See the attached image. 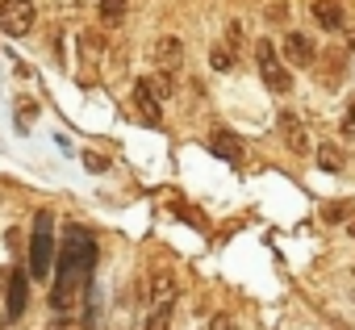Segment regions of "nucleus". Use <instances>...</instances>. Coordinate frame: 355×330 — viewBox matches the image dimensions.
Listing matches in <instances>:
<instances>
[{
	"instance_id": "nucleus-2",
	"label": "nucleus",
	"mask_w": 355,
	"mask_h": 330,
	"mask_svg": "<svg viewBox=\"0 0 355 330\" xmlns=\"http://www.w3.org/2000/svg\"><path fill=\"white\" fill-rule=\"evenodd\" d=\"M55 218L42 209L38 214V222H34V234H30V276H51V268H55Z\"/></svg>"
},
{
	"instance_id": "nucleus-20",
	"label": "nucleus",
	"mask_w": 355,
	"mask_h": 330,
	"mask_svg": "<svg viewBox=\"0 0 355 330\" xmlns=\"http://www.w3.org/2000/svg\"><path fill=\"white\" fill-rule=\"evenodd\" d=\"M46 330H71V322H67V318H59V322H51Z\"/></svg>"
},
{
	"instance_id": "nucleus-1",
	"label": "nucleus",
	"mask_w": 355,
	"mask_h": 330,
	"mask_svg": "<svg viewBox=\"0 0 355 330\" xmlns=\"http://www.w3.org/2000/svg\"><path fill=\"white\" fill-rule=\"evenodd\" d=\"M92 272H96V238L80 226H71L63 234L59 259H55V284H51V309L67 313L88 288H92Z\"/></svg>"
},
{
	"instance_id": "nucleus-9",
	"label": "nucleus",
	"mask_w": 355,
	"mask_h": 330,
	"mask_svg": "<svg viewBox=\"0 0 355 330\" xmlns=\"http://www.w3.org/2000/svg\"><path fill=\"white\" fill-rule=\"evenodd\" d=\"M284 55H288V63H293V67H313V59H318L313 42H309L305 34H297V30L284 38Z\"/></svg>"
},
{
	"instance_id": "nucleus-23",
	"label": "nucleus",
	"mask_w": 355,
	"mask_h": 330,
	"mask_svg": "<svg viewBox=\"0 0 355 330\" xmlns=\"http://www.w3.org/2000/svg\"><path fill=\"white\" fill-rule=\"evenodd\" d=\"M0 330H5V322H0Z\"/></svg>"
},
{
	"instance_id": "nucleus-11",
	"label": "nucleus",
	"mask_w": 355,
	"mask_h": 330,
	"mask_svg": "<svg viewBox=\"0 0 355 330\" xmlns=\"http://www.w3.org/2000/svg\"><path fill=\"white\" fill-rule=\"evenodd\" d=\"M280 130H284V142H288V150H293V155H309V134H305L301 117L284 113V117H280Z\"/></svg>"
},
{
	"instance_id": "nucleus-13",
	"label": "nucleus",
	"mask_w": 355,
	"mask_h": 330,
	"mask_svg": "<svg viewBox=\"0 0 355 330\" xmlns=\"http://www.w3.org/2000/svg\"><path fill=\"white\" fill-rule=\"evenodd\" d=\"M171 313H175V301H167V305H155V309L146 313L142 330H167V326H171Z\"/></svg>"
},
{
	"instance_id": "nucleus-15",
	"label": "nucleus",
	"mask_w": 355,
	"mask_h": 330,
	"mask_svg": "<svg viewBox=\"0 0 355 330\" xmlns=\"http://www.w3.org/2000/svg\"><path fill=\"white\" fill-rule=\"evenodd\" d=\"M125 17V0H101V21L105 26H117Z\"/></svg>"
},
{
	"instance_id": "nucleus-18",
	"label": "nucleus",
	"mask_w": 355,
	"mask_h": 330,
	"mask_svg": "<svg viewBox=\"0 0 355 330\" xmlns=\"http://www.w3.org/2000/svg\"><path fill=\"white\" fill-rule=\"evenodd\" d=\"M338 218H347V205H326V222H338Z\"/></svg>"
},
{
	"instance_id": "nucleus-7",
	"label": "nucleus",
	"mask_w": 355,
	"mask_h": 330,
	"mask_svg": "<svg viewBox=\"0 0 355 330\" xmlns=\"http://www.w3.org/2000/svg\"><path fill=\"white\" fill-rule=\"evenodd\" d=\"M30 305V276L21 268H9V293H5V318L17 322Z\"/></svg>"
},
{
	"instance_id": "nucleus-17",
	"label": "nucleus",
	"mask_w": 355,
	"mask_h": 330,
	"mask_svg": "<svg viewBox=\"0 0 355 330\" xmlns=\"http://www.w3.org/2000/svg\"><path fill=\"white\" fill-rule=\"evenodd\" d=\"M343 134H347V138H355V105H351V109H347V117H343Z\"/></svg>"
},
{
	"instance_id": "nucleus-19",
	"label": "nucleus",
	"mask_w": 355,
	"mask_h": 330,
	"mask_svg": "<svg viewBox=\"0 0 355 330\" xmlns=\"http://www.w3.org/2000/svg\"><path fill=\"white\" fill-rule=\"evenodd\" d=\"M209 330H234V326H230V318H226V313H218V318L209 322Z\"/></svg>"
},
{
	"instance_id": "nucleus-6",
	"label": "nucleus",
	"mask_w": 355,
	"mask_h": 330,
	"mask_svg": "<svg viewBox=\"0 0 355 330\" xmlns=\"http://www.w3.org/2000/svg\"><path fill=\"white\" fill-rule=\"evenodd\" d=\"M146 301H150V309L175 301V276H171L167 263H155V268L146 272Z\"/></svg>"
},
{
	"instance_id": "nucleus-16",
	"label": "nucleus",
	"mask_w": 355,
	"mask_h": 330,
	"mask_svg": "<svg viewBox=\"0 0 355 330\" xmlns=\"http://www.w3.org/2000/svg\"><path fill=\"white\" fill-rule=\"evenodd\" d=\"M209 63H214V71H230V67H234V59H230L226 46H214V51H209Z\"/></svg>"
},
{
	"instance_id": "nucleus-12",
	"label": "nucleus",
	"mask_w": 355,
	"mask_h": 330,
	"mask_svg": "<svg viewBox=\"0 0 355 330\" xmlns=\"http://www.w3.org/2000/svg\"><path fill=\"white\" fill-rule=\"evenodd\" d=\"M134 105H138V113H142L150 125H159V121H163V105H159V96H155L142 80L134 84Z\"/></svg>"
},
{
	"instance_id": "nucleus-10",
	"label": "nucleus",
	"mask_w": 355,
	"mask_h": 330,
	"mask_svg": "<svg viewBox=\"0 0 355 330\" xmlns=\"http://www.w3.org/2000/svg\"><path fill=\"white\" fill-rule=\"evenodd\" d=\"M313 17H318V26L330 30V34H338V30L347 26V13H343L338 0H313Z\"/></svg>"
},
{
	"instance_id": "nucleus-8",
	"label": "nucleus",
	"mask_w": 355,
	"mask_h": 330,
	"mask_svg": "<svg viewBox=\"0 0 355 330\" xmlns=\"http://www.w3.org/2000/svg\"><path fill=\"white\" fill-rule=\"evenodd\" d=\"M209 150L218 159H226V163H243V138L230 134V130H214L209 134Z\"/></svg>"
},
{
	"instance_id": "nucleus-4",
	"label": "nucleus",
	"mask_w": 355,
	"mask_h": 330,
	"mask_svg": "<svg viewBox=\"0 0 355 330\" xmlns=\"http://www.w3.org/2000/svg\"><path fill=\"white\" fill-rule=\"evenodd\" d=\"M38 21V9L30 5V0H9L5 9H0V34H9V38H26Z\"/></svg>"
},
{
	"instance_id": "nucleus-22",
	"label": "nucleus",
	"mask_w": 355,
	"mask_h": 330,
	"mask_svg": "<svg viewBox=\"0 0 355 330\" xmlns=\"http://www.w3.org/2000/svg\"><path fill=\"white\" fill-rule=\"evenodd\" d=\"M5 5H9V0H0V9H5Z\"/></svg>"
},
{
	"instance_id": "nucleus-21",
	"label": "nucleus",
	"mask_w": 355,
	"mask_h": 330,
	"mask_svg": "<svg viewBox=\"0 0 355 330\" xmlns=\"http://www.w3.org/2000/svg\"><path fill=\"white\" fill-rule=\"evenodd\" d=\"M347 46H351V51H355V26H351V30H347Z\"/></svg>"
},
{
	"instance_id": "nucleus-3",
	"label": "nucleus",
	"mask_w": 355,
	"mask_h": 330,
	"mask_svg": "<svg viewBox=\"0 0 355 330\" xmlns=\"http://www.w3.org/2000/svg\"><path fill=\"white\" fill-rule=\"evenodd\" d=\"M255 63H259V80H263L272 92H280V96H284V92L293 88V76H288V67L280 63V55H276V46H272L268 38H259V42H255Z\"/></svg>"
},
{
	"instance_id": "nucleus-5",
	"label": "nucleus",
	"mask_w": 355,
	"mask_h": 330,
	"mask_svg": "<svg viewBox=\"0 0 355 330\" xmlns=\"http://www.w3.org/2000/svg\"><path fill=\"white\" fill-rule=\"evenodd\" d=\"M150 59H155V67H159L163 76H175V71L184 67V42L171 38V34H163V38L150 46Z\"/></svg>"
},
{
	"instance_id": "nucleus-24",
	"label": "nucleus",
	"mask_w": 355,
	"mask_h": 330,
	"mask_svg": "<svg viewBox=\"0 0 355 330\" xmlns=\"http://www.w3.org/2000/svg\"><path fill=\"white\" fill-rule=\"evenodd\" d=\"M351 272H355V268H351Z\"/></svg>"
},
{
	"instance_id": "nucleus-14",
	"label": "nucleus",
	"mask_w": 355,
	"mask_h": 330,
	"mask_svg": "<svg viewBox=\"0 0 355 330\" xmlns=\"http://www.w3.org/2000/svg\"><path fill=\"white\" fill-rule=\"evenodd\" d=\"M318 163H322V172H338V168H343V150H338L334 142H326V146L318 150Z\"/></svg>"
}]
</instances>
